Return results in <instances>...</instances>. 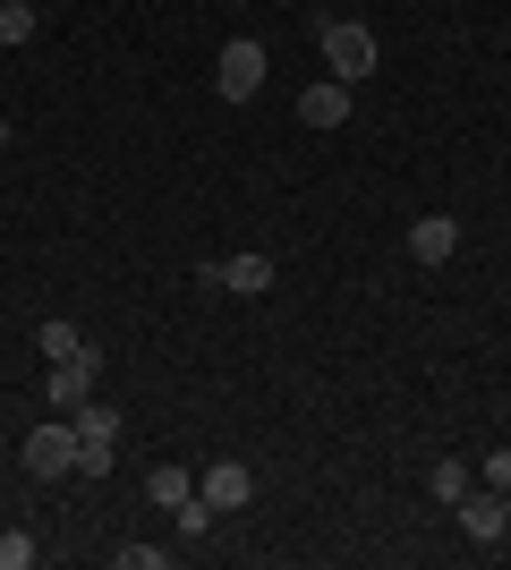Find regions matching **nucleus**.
Returning <instances> with one entry per match:
<instances>
[{"mask_svg": "<svg viewBox=\"0 0 511 570\" xmlns=\"http://www.w3.org/2000/svg\"><path fill=\"white\" fill-rule=\"evenodd\" d=\"M316 51H324V77H341V86L375 77V26H358V18L316 26Z\"/></svg>", "mask_w": 511, "mask_h": 570, "instance_id": "nucleus-1", "label": "nucleus"}, {"mask_svg": "<svg viewBox=\"0 0 511 570\" xmlns=\"http://www.w3.org/2000/svg\"><path fill=\"white\" fill-rule=\"evenodd\" d=\"M265 43H256V35H239V43H222V60H214V95L222 102H256L265 95Z\"/></svg>", "mask_w": 511, "mask_h": 570, "instance_id": "nucleus-2", "label": "nucleus"}, {"mask_svg": "<svg viewBox=\"0 0 511 570\" xmlns=\"http://www.w3.org/2000/svg\"><path fill=\"white\" fill-rule=\"evenodd\" d=\"M26 476H77V417H60V409H51L43 426L26 434Z\"/></svg>", "mask_w": 511, "mask_h": 570, "instance_id": "nucleus-3", "label": "nucleus"}, {"mask_svg": "<svg viewBox=\"0 0 511 570\" xmlns=\"http://www.w3.org/2000/svg\"><path fill=\"white\" fill-rule=\"evenodd\" d=\"M95 383H102V357H95V341L77 357H51V375H43V409H60L69 417L77 401H95Z\"/></svg>", "mask_w": 511, "mask_h": 570, "instance_id": "nucleus-4", "label": "nucleus"}, {"mask_svg": "<svg viewBox=\"0 0 511 570\" xmlns=\"http://www.w3.org/2000/svg\"><path fill=\"white\" fill-rule=\"evenodd\" d=\"M205 289H239V298H265L273 289V256H222V264H196Z\"/></svg>", "mask_w": 511, "mask_h": 570, "instance_id": "nucleus-5", "label": "nucleus"}, {"mask_svg": "<svg viewBox=\"0 0 511 570\" xmlns=\"http://www.w3.org/2000/svg\"><path fill=\"white\" fill-rule=\"evenodd\" d=\"M196 494L214 502V511H247V494H256V469H247V460H214V469H196Z\"/></svg>", "mask_w": 511, "mask_h": 570, "instance_id": "nucleus-6", "label": "nucleus"}, {"mask_svg": "<svg viewBox=\"0 0 511 570\" xmlns=\"http://www.w3.org/2000/svg\"><path fill=\"white\" fill-rule=\"evenodd\" d=\"M452 511H461V528L478 537V546H503V537H511V528H503V494H494V485H469Z\"/></svg>", "mask_w": 511, "mask_h": 570, "instance_id": "nucleus-7", "label": "nucleus"}, {"mask_svg": "<svg viewBox=\"0 0 511 570\" xmlns=\"http://www.w3.org/2000/svg\"><path fill=\"white\" fill-rule=\"evenodd\" d=\"M410 256L426 264V273H435V264H452V256H461V222H452V214L410 222Z\"/></svg>", "mask_w": 511, "mask_h": 570, "instance_id": "nucleus-8", "label": "nucleus"}, {"mask_svg": "<svg viewBox=\"0 0 511 570\" xmlns=\"http://www.w3.org/2000/svg\"><path fill=\"white\" fill-rule=\"evenodd\" d=\"M298 119H307V128H341V119H350V86H341V77H316V86L298 95Z\"/></svg>", "mask_w": 511, "mask_h": 570, "instance_id": "nucleus-9", "label": "nucleus"}, {"mask_svg": "<svg viewBox=\"0 0 511 570\" xmlns=\"http://www.w3.org/2000/svg\"><path fill=\"white\" fill-rule=\"evenodd\" d=\"M469 485H478V469H461V460H435V469H426V494H435L443 511H452V502H461Z\"/></svg>", "mask_w": 511, "mask_h": 570, "instance_id": "nucleus-10", "label": "nucleus"}, {"mask_svg": "<svg viewBox=\"0 0 511 570\" xmlns=\"http://www.w3.org/2000/svg\"><path fill=\"white\" fill-rule=\"evenodd\" d=\"M77 443H120V409H95V401H77Z\"/></svg>", "mask_w": 511, "mask_h": 570, "instance_id": "nucleus-11", "label": "nucleus"}, {"mask_svg": "<svg viewBox=\"0 0 511 570\" xmlns=\"http://www.w3.org/2000/svg\"><path fill=\"white\" fill-rule=\"evenodd\" d=\"M146 494L163 502V511H179V502L196 494V476H188V469H154V476H146Z\"/></svg>", "mask_w": 511, "mask_h": 570, "instance_id": "nucleus-12", "label": "nucleus"}, {"mask_svg": "<svg viewBox=\"0 0 511 570\" xmlns=\"http://www.w3.org/2000/svg\"><path fill=\"white\" fill-rule=\"evenodd\" d=\"M170 520H179V546H188V537H205V528H214L222 511H214V502H205V494H188V502H179V511H170Z\"/></svg>", "mask_w": 511, "mask_h": 570, "instance_id": "nucleus-13", "label": "nucleus"}, {"mask_svg": "<svg viewBox=\"0 0 511 570\" xmlns=\"http://www.w3.org/2000/svg\"><path fill=\"white\" fill-rule=\"evenodd\" d=\"M35 341H43V357H77V350H86V333H77V324H60V315H51Z\"/></svg>", "mask_w": 511, "mask_h": 570, "instance_id": "nucleus-14", "label": "nucleus"}, {"mask_svg": "<svg viewBox=\"0 0 511 570\" xmlns=\"http://www.w3.org/2000/svg\"><path fill=\"white\" fill-rule=\"evenodd\" d=\"M35 35V9L26 0H0V43H26Z\"/></svg>", "mask_w": 511, "mask_h": 570, "instance_id": "nucleus-15", "label": "nucleus"}, {"mask_svg": "<svg viewBox=\"0 0 511 570\" xmlns=\"http://www.w3.org/2000/svg\"><path fill=\"white\" fill-rule=\"evenodd\" d=\"M35 562V537H26V528H0V570H26Z\"/></svg>", "mask_w": 511, "mask_h": 570, "instance_id": "nucleus-16", "label": "nucleus"}, {"mask_svg": "<svg viewBox=\"0 0 511 570\" xmlns=\"http://www.w3.org/2000/svg\"><path fill=\"white\" fill-rule=\"evenodd\" d=\"M111 452L120 443H77V476H111Z\"/></svg>", "mask_w": 511, "mask_h": 570, "instance_id": "nucleus-17", "label": "nucleus"}, {"mask_svg": "<svg viewBox=\"0 0 511 570\" xmlns=\"http://www.w3.org/2000/svg\"><path fill=\"white\" fill-rule=\"evenodd\" d=\"M163 562H170L163 546H120V570H163Z\"/></svg>", "mask_w": 511, "mask_h": 570, "instance_id": "nucleus-18", "label": "nucleus"}, {"mask_svg": "<svg viewBox=\"0 0 511 570\" xmlns=\"http://www.w3.org/2000/svg\"><path fill=\"white\" fill-rule=\"evenodd\" d=\"M478 485H494V494H511V452H494L487 469H478Z\"/></svg>", "mask_w": 511, "mask_h": 570, "instance_id": "nucleus-19", "label": "nucleus"}, {"mask_svg": "<svg viewBox=\"0 0 511 570\" xmlns=\"http://www.w3.org/2000/svg\"><path fill=\"white\" fill-rule=\"evenodd\" d=\"M9 145H18V128H9V119H0V154H9Z\"/></svg>", "mask_w": 511, "mask_h": 570, "instance_id": "nucleus-20", "label": "nucleus"}, {"mask_svg": "<svg viewBox=\"0 0 511 570\" xmlns=\"http://www.w3.org/2000/svg\"><path fill=\"white\" fill-rule=\"evenodd\" d=\"M503 528H511V494H503Z\"/></svg>", "mask_w": 511, "mask_h": 570, "instance_id": "nucleus-21", "label": "nucleus"}]
</instances>
